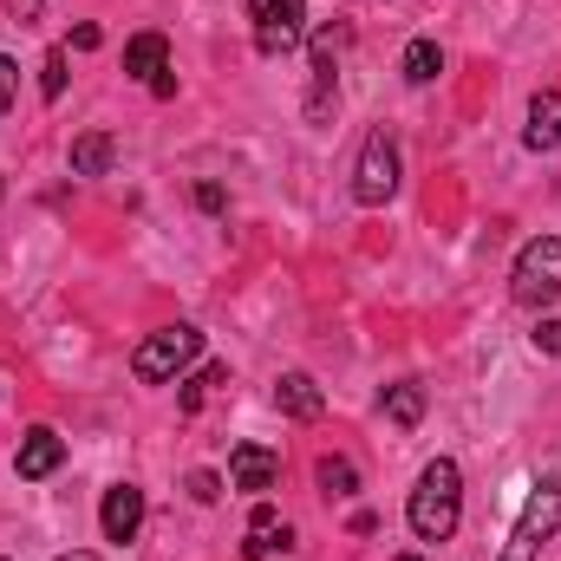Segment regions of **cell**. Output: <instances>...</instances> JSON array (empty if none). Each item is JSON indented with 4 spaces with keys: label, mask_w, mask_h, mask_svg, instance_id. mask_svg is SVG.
Segmentation results:
<instances>
[{
    "label": "cell",
    "mask_w": 561,
    "mask_h": 561,
    "mask_svg": "<svg viewBox=\"0 0 561 561\" xmlns=\"http://www.w3.org/2000/svg\"><path fill=\"white\" fill-rule=\"evenodd\" d=\"M529 150H561V92H536L529 99V131H523Z\"/></svg>",
    "instance_id": "30bf717a"
},
{
    "label": "cell",
    "mask_w": 561,
    "mask_h": 561,
    "mask_svg": "<svg viewBox=\"0 0 561 561\" xmlns=\"http://www.w3.org/2000/svg\"><path fill=\"white\" fill-rule=\"evenodd\" d=\"M275 549H287V529H280V516L268 503H255V516H249V542H242V556L249 561H268Z\"/></svg>",
    "instance_id": "7c38bea8"
},
{
    "label": "cell",
    "mask_w": 561,
    "mask_h": 561,
    "mask_svg": "<svg viewBox=\"0 0 561 561\" xmlns=\"http://www.w3.org/2000/svg\"><path fill=\"white\" fill-rule=\"evenodd\" d=\"M457 516H463V470L450 457H437V463H424L419 490L405 503V523H412L419 542H450L457 536Z\"/></svg>",
    "instance_id": "6da1fadb"
},
{
    "label": "cell",
    "mask_w": 561,
    "mask_h": 561,
    "mask_svg": "<svg viewBox=\"0 0 561 561\" xmlns=\"http://www.w3.org/2000/svg\"><path fill=\"white\" fill-rule=\"evenodd\" d=\"M196 209L222 216V209H229V190H222V183H196Z\"/></svg>",
    "instance_id": "ffe728a7"
},
{
    "label": "cell",
    "mask_w": 561,
    "mask_h": 561,
    "mask_svg": "<svg viewBox=\"0 0 561 561\" xmlns=\"http://www.w3.org/2000/svg\"><path fill=\"white\" fill-rule=\"evenodd\" d=\"M190 496H196V503H216V496H222V483H216L209 470H196V477H190Z\"/></svg>",
    "instance_id": "44dd1931"
},
{
    "label": "cell",
    "mask_w": 561,
    "mask_h": 561,
    "mask_svg": "<svg viewBox=\"0 0 561 561\" xmlns=\"http://www.w3.org/2000/svg\"><path fill=\"white\" fill-rule=\"evenodd\" d=\"M163 59H170L163 33H138V39L125 46V72H131V79H157V72H163Z\"/></svg>",
    "instance_id": "4fadbf2b"
},
{
    "label": "cell",
    "mask_w": 561,
    "mask_h": 561,
    "mask_svg": "<svg viewBox=\"0 0 561 561\" xmlns=\"http://www.w3.org/2000/svg\"><path fill=\"white\" fill-rule=\"evenodd\" d=\"M313 477H320V490H327V496H353V490H359V470H353L346 457H320V470H313Z\"/></svg>",
    "instance_id": "e0dca14e"
},
{
    "label": "cell",
    "mask_w": 561,
    "mask_h": 561,
    "mask_svg": "<svg viewBox=\"0 0 561 561\" xmlns=\"http://www.w3.org/2000/svg\"><path fill=\"white\" fill-rule=\"evenodd\" d=\"M255 13V53L262 59H280L300 46V20H307V0H249Z\"/></svg>",
    "instance_id": "5b68a950"
},
{
    "label": "cell",
    "mask_w": 561,
    "mask_h": 561,
    "mask_svg": "<svg viewBox=\"0 0 561 561\" xmlns=\"http://www.w3.org/2000/svg\"><path fill=\"white\" fill-rule=\"evenodd\" d=\"M386 419L399 424V431H412L424 419V386H412V379L405 386H386Z\"/></svg>",
    "instance_id": "9a60e30c"
},
{
    "label": "cell",
    "mask_w": 561,
    "mask_h": 561,
    "mask_svg": "<svg viewBox=\"0 0 561 561\" xmlns=\"http://www.w3.org/2000/svg\"><path fill=\"white\" fill-rule=\"evenodd\" d=\"M399 561H424V556H399Z\"/></svg>",
    "instance_id": "484cf974"
},
{
    "label": "cell",
    "mask_w": 561,
    "mask_h": 561,
    "mask_svg": "<svg viewBox=\"0 0 561 561\" xmlns=\"http://www.w3.org/2000/svg\"><path fill=\"white\" fill-rule=\"evenodd\" d=\"M99 529H105V542H131V536H138L144 529V490L138 483H112V490H105Z\"/></svg>",
    "instance_id": "ba28073f"
},
{
    "label": "cell",
    "mask_w": 561,
    "mask_h": 561,
    "mask_svg": "<svg viewBox=\"0 0 561 561\" xmlns=\"http://www.w3.org/2000/svg\"><path fill=\"white\" fill-rule=\"evenodd\" d=\"M556 529H561V477H542L536 496H529V510H523V523H516V542L542 549Z\"/></svg>",
    "instance_id": "8992f818"
},
{
    "label": "cell",
    "mask_w": 561,
    "mask_h": 561,
    "mask_svg": "<svg viewBox=\"0 0 561 561\" xmlns=\"http://www.w3.org/2000/svg\"><path fill=\"white\" fill-rule=\"evenodd\" d=\"M222 379H229L222 366H203L196 379H183V412H196V405H203V392H209V386H222Z\"/></svg>",
    "instance_id": "ac0fdd59"
},
{
    "label": "cell",
    "mask_w": 561,
    "mask_h": 561,
    "mask_svg": "<svg viewBox=\"0 0 561 561\" xmlns=\"http://www.w3.org/2000/svg\"><path fill=\"white\" fill-rule=\"evenodd\" d=\"M536 556V549H529V542H516V536H510V549H503V561H529Z\"/></svg>",
    "instance_id": "cb8c5ba5"
},
{
    "label": "cell",
    "mask_w": 561,
    "mask_h": 561,
    "mask_svg": "<svg viewBox=\"0 0 561 561\" xmlns=\"http://www.w3.org/2000/svg\"><path fill=\"white\" fill-rule=\"evenodd\" d=\"M39 72H46V79H39V92H46V99H59V92H66V53H46V66H39Z\"/></svg>",
    "instance_id": "d6986e66"
},
{
    "label": "cell",
    "mask_w": 561,
    "mask_h": 561,
    "mask_svg": "<svg viewBox=\"0 0 561 561\" xmlns=\"http://www.w3.org/2000/svg\"><path fill=\"white\" fill-rule=\"evenodd\" d=\"M392 190H399V144L386 138V131H366L359 163H353V196L366 209H379V203H392Z\"/></svg>",
    "instance_id": "277c9868"
},
{
    "label": "cell",
    "mask_w": 561,
    "mask_h": 561,
    "mask_svg": "<svg viewBox=\"0 0 561 561\" xmlns=\"http://www.w3.org/2000/svg\"><path fill=\"white\" fill-rule=\"evenodd\" d=\"M112 157H118V144L105 138V131H85V138L72 144V170H79V176H105Z\"/></svg>",
    "instance_id": "5bb4252c"
},
{
    "label": "cell",
    "mask_w": 561,
    "mask_h": 561,
    "mask_svg": "<svg viewBox=\"0 0 561 561\" xmlns=\"http://www.w3.org/2000/svg\"><path fill=\"white\" fill-rule=\"evenodd\" d=\"M275 405L287 412V419L307 424V419H320V405H327V399H320V386H313L307 373H287V379L275 386Z\"/></svg>",
    "instance_id": "8fae6325"
},
{
    "label": "cell",
    "mask_w": 561,
    "mask_h": 561,
    "mask_svg": "<svg viewBox=\"0 0 561 561\" xmlns=\"http://www.w3.org/2000/svg\"><path fill=\"white\" fill-rule=\"evenodd\" d=\"M510 294H516L523 307H549V300H561V236L523 242V255H516V268H510Z\"/></svg>",
    "instance_id": "7a4b0ae2"
},
{
    "label": "cell",
    "mask_w": 561,
    "mask_h": 561,
    "mask_svg": "<svg viewBox=\"0 0 561 561\" xmlns=\"http://www.w3.org/2000/svg\"><path fill=\"white\" fill-rule=\"evenodd\" d=\"M536 353H561V320H542L536 327Z\"/></svg>",
    "instance_id": "603a6c76"
},
{
    "label": "cell",
    "mask_w": 561,
    "mask_h": 561,
    "mask_svg": "<svg viewBox=\"0 0 561 561\" xmlns=\"http://www.w3.org/2000/svg\"><path fill=\"white\" fill-rule=\"evenodd\" d=\"M66 463V437L53 431V424H33L26 437H20V457H13V470L26 477V483H39V477H53Z\"/></svg>",
    "instance_id": "52a82bcc"
},
{
    "label": "cell",
    "mask_w": 561,
    "mask_h": 561,
    "mask_svg": "<svg viewBox=\"0 0 561 561\" xmlns=\"http://www.w3.org/2000/svg\"><path fill=\"white\" fill-rule=\"evenodd\" d=\"M59 561H92V556H59Z\"/></svg>",
    "instance_id": "d4e9b609"
},
{
    "label": "cell",
    "mask_w": 561,
    "mask_h": 561,
    "mask_svg": "<svg viewBox=\"0 0 561 561\" xmlns=\"http://www.w3.org/2000/svg\"><path fill=\"white\" fill-rule=\"evenodd\" d=\"M13 85H20V72H13V59L0 53V118H7V105H13Z\"/></svg>",
    "instance_id": "7402d4cb"
},
{
    "label": "cell",
    "mask_w": 561,
    "mask_h": 561,
    "mask_svg": "<svg viewBox=\"0 0 561 561\" xmlns=\"http://www.w3.org/2000/svg\"><path fill=\"white\" fill-rule=\"evenodd\" d=\"M280 477V457L268 444H236V457H229V483L236 490H275Z\"/></svg>",
    "instance_id": "9c48e42d"
},
{
    "label": "cell",
    "mask_w": 561,
    "mask_h": 561,
    "mask_svg": "<svg viewBox=\"0 0 561 561\" xmlns=\"http://www.w3.org/2000/svg\"><path fill=\"white\" fill-rule=\"evenodd\" d=\"M437 72H444V46H437V39H412V46H405V79H412V85H431Z\"/></svg>",
    "instance_id": "2e32d148"
},
{
    "label": "cell",
    "mask_w": 561,
    "mask_h": 561,
    "mask_svg": "<svg viewBox=\"0 0 561 561\" xmlns=\"http://www.w3.org/2000/svg\"><path fill=\"white\" fill-rule=\"evenodd\" d=\"M196 353H203V333H196V327H163V333H150L138 346L131 373H138L144 386H163V379H176Z\"/></svg>",
    "instance_id": "3957f363"
}]
</instances>
